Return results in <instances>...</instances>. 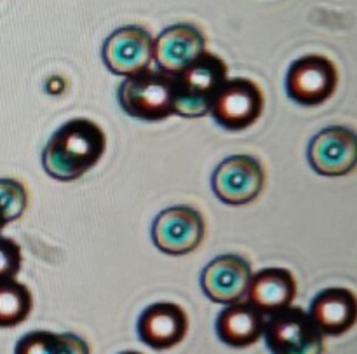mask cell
I'll return each instance as SVG.
<instances>
[{
    "label": "cell",
    "mask_w": 357,
    "mask_h": 354,
    "mask_svg": "<svg viewBox=\"0 0 357 354\" xmlns=\"http://www.w3.org/2000/svg\"><path fill=\"white\" fill-rule=\"evenodd\" d=\"M33 297L26 285L7 279L0 283V328H13L23 323L31 313Z\"/></svg>",
    "instance_id": "cell-18"
},
{
    "label": "cell",
    "mask_w": 357,
    "mask_h": 354,
    "mask_svg": "<svg viewBox=\"0 0 357 354\" xmlns=\"http://www.w3.org/2000/svg\"><path fill=\"white\" fill-rule=\"evenodd\" d=\"M28 205L26 189L13 178H0V213L6 222H14L23 215Z\"/></svg>",
    "instance_id": "cell-19"
},
{
    "label": "cell",
    "mask_w": 357,
    "mask_h": 354,
    "mask_svg": "<svg viewBox=\"0 0 357 354\" xmlns=\"http://www.w3.org/2000/svg\"><path fill=\"white\" fill-rule=\"evenodd\" d=\"M119 105L129 117L164 121L174 115V75L162 70H143L126 77L119 87Z\"/></svg>",
    "instance_id": "cell-3"
},
{
    "label": "cell",
    "mask_w": 357,
    "mask_h": 354,
    "mask_svg": "<svg viewBox=\"0 0 357 354\" xmlns=\"http://www.w3.org/2000/svg\"><path fill=\"white\" fill-rule=\"evenodd\" d=\"M14 354H91L89 346L75 334L37 330L17 341Z\"/></svg>",
    "instance_id": "cell-17"
},
{
    "label": "cell",
    "mask_w": 357,
    "mask_h": 354,
    "mask_svg": "<svg viewBox=\"0 0 357 354\" xmlns=\"http://www.w3.org/2000/svg\"><path fill=\"white\" fill-rule=\"evenodd\" d=\"M265 185L264 166L246 154L227 157L218 164L211 177L216 198L230 206H243L255 201Z\"/></svg>",
    "instance_id": "cell-7"
},
{
    "label": "cell",
    "mask_w": 357,
    "mask_h": 354,
    "mask_svg": "<svg viewBox=\"0 0 357 354\" xmlns=\"http://www.w3.org/2000/svg\"><path fill=\"white\" fill-rule=\"evenodd\" d=\"M6 226H7L6 219H3V216H2V213H0V233H2V229H3V227H6Z\"/></svg>",
    "instance_id": "cell-21"
},
{
    "label": "cell",
    "mask_w": 357,
    "mask_h": 354,
    "mask_svg": "<svg viewBox=\"0 0 357 354\" xmlns=\"http://www.w3.org/2000/svg\"><path fill=\"white\" fill-rule=\"evenodd\" d=\"M204 51L206 37L199 28L188 23L171 24L153 38V59L157 66L173 75L190 65Z\"/></svg>",
    "instance_id": "cell-13"
},
{
    "label": "cell",
    "mask_w": 357,
    "mask_h": 354,
    "mask_svg": "<svg viewBox=\"0 0 357 354\" xmlns=\"http://www.w3.org/2000/svg\"><path fill=\"white\" fill-rule=\"evenodd\" d=\"M229 68L220 56L204 51L190 63L174 73V112L188 119L204 117L225 80Z\"/></svg>",
    "instance_id": "cell-2"
},
{
    "label": "cell",
    "mask_w": 357,
    "mask_h": 354,
    "mask_svg": "<svg viewBox=\"0 0 357 354\" xmlns=\"http://www.w3.org/2000/svg\"><path fill=\"white\" fill-rule=\"evenodd\" d=\"M264 93L257 82L244 77L227 79L216 91L209 114L218 126L229 131H241L260 119Z\"/></svg>",
    "instance_id": "cell-5"
},
{
    "label": "cell",
    "mask_w": 357,
    "mask_h": 354,
    "mask_svg": "<svg viewBox=\"0 0 357 354\" xmlns=\"http://www.w3.org/2000/svg\"><path fill=\"white\" fill-rule=\"evenodd\" d=\"M101 56L112 73L131 77L150 68L153 61V37L145 28L126 24L108 35Z\"/></svg>",
    "instance_id": "cell-9"
},
{
    "label": "cell",
    "mask_w": 357,
    "mask_h": 354,
    "mask_svg": "<svg viewBox=\"0 0 357 354\" xmlns=\"http://www.w3.org/2000/svg\"><path fill=\"white\" fill-rule=\"evenodd\" d=\"M265 314L250 302L227 304L225 309L216 318V334L223 344L243 349L253 346L264 337Z\"/></svg>",
    "instance_id": "cell-16"
},
{
    "label": "cell",
    "mask_w": 357,
    "mask_h": 354,
    "mask_svg": "<svg viewBox=\"0 0 357 354\" xmlns=\"http://www.w3.org/2000/svg\"><path fill=\"white\" fill-rule=\"evenodd\" d=\"M121 354H142V353H136V351H124V353H121Z\"/></svg>",
    "instance_id": "cell-22"
},
{
    "label": "cell",
    "mask_w": 357,
    "mask_h": 354,
    "mask_svg": "<svg viewBox=\"0 0 357 354\" xmlns=\"http://www.w3.org/2000/svg\"><path fill=\"white\" fill-rule=\"evenodd\" d=\"M309 316L323 335L347 334L357 321L356 295L349 288L321 290L310 302Z\"/></svg>",
    "instance_id": "cell-14"
},
{
    "label": "cell",
    "mask_w": 357,
    "mask_h": 354,
    "mask_svg": "<svg viewBox=\"0 0 357 354\" xmlns=\"http://www.w3.org/2000/svg\"><path fill=\"white\" fill-rule=\"evenodd\" d=\"M264 337L272 354H323L324 335L300 307L289 306L271 314Z\"/></svg>",
    "instance_id": "cell-4"
},
{
    "label": "cell",
    "mask_w": 357,
    "mask_h": 354,
    "mask_svg": "<svg viewBox=\"0 0 357 354\" xmlns=\"http://www.w3.org/2000/svg\"><path fill=\"white\" fill-rule=\"evenodd\" d=\"M136 330L143 344L164 351L183 341L188 332V316L178 304L157 302L139 314Z\"/></svg>",
    "instance_id": "cell-12"
},
{
    "label": "cell",
    "mask_w": 357,
    "mask_h": 354,
    "mask_svg": "<svg viewBox=\"0 0 357 354\" xmlns=\"http://www.w3.org/2000/svg\"><path fill=\"white\" fill-rule=\"evenodd\" d=\"M107 149V135L94 121L77 117L59 126L42 150V168L58 182H73L93 170Z\"/></svg>",
    "instance_id": "cell-1"
},
{
    "label": "cell",
    "mask_w": 357,
    "mask_h": 354,
    "mask_svg": "<svg viewBox=\"0 0 357 354\" xmlns=\"http://www.w3.org/2000/svg\"><path fill=\"white\" fill-rule=\"evenodd\" d=\"M204 219L190 206L162 209L152 222V241L162 253L187 255L204 239Z\"/></svg>",
    "instance_id": "cell-8"
},
{
    "label": "cell",
    "mask_w": 357,
    "mask_h": 354,
    "mask_svg": "<svg viewBox=\"0 0 357 354\" xmlns=\"http://www.w3.org/2000/svg\"><path fill=\"white\" fill-rule=\"evenodd\" d=\"M248 302L261 314L279 313L293 304L296 297L295 276L288 269L268 267L251 276L246 290Z\"/></svg>",
    "instance_id": "cell-15"
},
{
    "label": "cell",
    "mask_w": 357,
    "mask_h": 354,
    "mask_svg": "<svg viewBox=\"0 0 357 354\" xmlns=\"http://www.w3.org/2000/svg\"><path fill=\"white\" fill-rule=\"evenodd\" d=\"M338 70L330 58L307 54L295 59L286 73V93L302 107H317L333 96Z\"/></svg>",
    "instance_id": "cell-6"
},
{
    "label": "cell",
    "mask_w": 357,
    "mask_h": 354,
    "mask_svg": "<svg viewBox=\"0 0 357 354\" xmlns=\"http://www.w3.org/2000/svg\"><path fill=\"white\" fill-rule=\"evenodd\" d=\"M21 248L16 241L0 236V283L16 279L21 271Z\"/></svg>",
    "instance_id": "cell-20"
},
{
    "label": "cell",
    "mask_w": 357,
    "mask_h": 354,
    "mask_svg": "<svg viewBox=\"0 0 357 354\" xmlns=\"http://www.w3.org/2000/svg\"><path fill=\"white\" fill-rule=\"evenodd\" d=\"M253 276L251 265L239 255H220L213 258L201 274V288L206 297L216 304L239 302L246 295Z\"/></svg>",
    "instance_id": "cell-11"
},
{
    "label": "cell",
    "mask_w": 357,
    "mask_h": 354,
    "mask_svg": "<svg viewBox=\"0 0 357 354\" xmlns=\"http://www.w3.org/2000/svg\"><path fill=\"white\" fill-rule=\"evenodd\" d=\"M307 159L323 177H344L357 164V136L344 126H331L317 133L309 143Z\"/></svg>",
    "instance_id": "cell-10"
}]
</instances>
